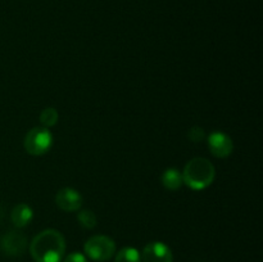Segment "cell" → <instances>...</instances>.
<instances>
[{"mask_svg":"<svg viewBox=\"0 0 263 262\" xmlns=\"http://www.w3.org/2000/svg\"><path fill=\"white\" fill-rule=\"evenodd\" d=\"M215 166L207 158L197 157L189 161L182 171V181L194 190H203L215 180Z\"/></svg>","mask_w":263,"mask_h":262,"instance_id":"obj_2","label":"cell"},{"mask_svg":"<svg viewBox=\"0 0 263 262\" xmlns=\"http://www.w3.org/2000/svg\"><path fill=\"white\" fill-rule=\"evenodd\" d=\"M174 256L168 247L161 241H152L143 249V262H172Z\"/></svg>","mask_w":263,"mask_h":262,"instance_id":"obj_7","label":"cell"},{"mask_svg":"<svg viewBox=\"0 0 263 262\" xmlns=\"http://www.w3.org/2000/svg\"><path fill=\"white\" fill-rule=\"evenodd\" d=\"M187 138L193 143H199V141H202L204 139V130L202 127H199V126H194L187 133Z\"/></svg>","mask_w":263,"mask_h":262,"instance_id":"obj_14","label":"cell"},{"mask_svg":"<svg viewBox=\"0 0 263 262\" xmlns=\"http://www.w3.org/2000/svg\"><path fill=\"white\" fill-rule=\"evenodd\" d=\"M59 115L57 112L55 108L48 107L45 109H43V112L40 113V122L44 127H51V126L55 125L58 122Z\"/></svg>","mask_w":263,"mask_h":262,"instance_id":"obj_12","label":"cell"},{"mask_svg":"<svg viewBox=\"0 0 263 262\" xmlns=\"http://www.w3.org/2000/svg\"><path fill=\"white\" fill-rule=\"evenodd\" d=\"M64 262H87L86 257L82 253H77V252H73V253L68 254L64 259Z\"/></svg>","mask_w":263,"mask_h":262,"instance_id":"obj_15","label":"cell"},{"mask_svg":"<svg viewBox=\"0 0 263 262\" xmlns=\"http://www.w3.org/2000/svg\"><path fill=\"white\" fill-rule=\"evenodd\" d=\"M32 210H31L30 205H27L26 203H21V204L15 205L13 208L12 213H10V218H12V222L14 223L17 228H23V226H27L28 223L32 220Z\"/></svg>","mask_w":263,"mask_h":262,"instance_id":"obj_9","label":"cell"},{"mask_svg":"<svg viewBox=\"0 0 263 262\" xmlns=\"http://www.w3.org/2000/svg\"><path fill=\"white\" fill-rule=\"evenodd\" d=\"M27 248V238L17 230L9 231L0 238V249L8 256H21Z\"/></svg>","mask_w":263,"mask_h":262,"instance_id":"obj_5","label":"cell"},{"mask_svg":"<svg viewBox=\"0 0 263 262\" xmlns=\"http://www.w3.org/2000/svg\"><path fill=\"white\" fill-rule=\"evenodd\" d=\"M64 252V236L54 229L41 231L30 244V253L35 262H61Z\"/></svg>","mask_w":263,"mask_h":262,"instance_id":"obj_1","label":"cell"},{"mask_svg":"<svg viewBox=\"0 0 263 262\" xmlns=\"http://www.w3.org/2000/svg\"><path fill=\"white\" fill-rule=\"evenodd\" d=\"M115 262H141V256L138 249L125 247L116 254Z\"/></svg>","mask_w":263,"mask_h":262,"instance_id":"obj_11","label":"cell"},{"mask_svg":"<svg viewBox=\"0 0 263 262\" xmlns=\"http://www.w3.org/2000/svg\"><path fill=\"white\" fill-rule=\"evenodd\" d=\"M55 203L62 211L74 212L81 208L82 197L77 190L72 189V188H63L57 193Z\"/></svg>","mask_w":263,"mask_h":262,"instance_id":"obj_8","label":"cell"},{"mask_svg":"<svg viewBox=\"0 0 263 262\" xmlns=\"http://www.w3.org/2000/svg\"><path fill=\"white\" fill-rule=\"evenodd\" d=\"M51 144H53V136L46 127L31 128L23 141L26 152L31 156H43L50 149Z\"/></svg>","mask_w":263,"mask_h":262,"instance_id":"obj_4","label":"cell"},{"mask_svg":"<svg viewBox=\"0 0 263 262\" xmlns=\"http://www.w3.org/2000/svg\"><path fill=\"white\" fill-rule=\"evenodd\" d=\"M182 182V174L176 169L166 170L162 175V184L168 190H177Z\"/></svg>","mask_w":263,"mask_h":262,"instance_id":"obj_10","label":"cell"},{"mask_svg":"<svg viewBox=\"0 0 263 262\" xmlns=\"http://www.w3.org/2000/svg\"><path fill=\"white\" fill-rule=\"evenodd\" d=\"M208 148H210L211 153L217 158H225V157L230 156L233 153L234 144L230 136L226 134L216 131L208 136Z\"/></svg>","mask_w":263,"mask_h":262,"instance_id":"obj_6","label":"cell"},{"mask_svg":"<svg viewBox=\"0 0 263 262\" xmlns=\"http://www.w3.org/2000/svg\"><path fill=\"white\" fill-rule=\"evenodd\" d=\"M77 220H79L80 225L85 229H94L97 226V216L90 210L80 211L77 215Z\"/></svg>","mask_w":263,"mask_h":262,"instance_id":"obj_13","label":"cell"},{"mask_svg":"<svg viewBox=\"0 0 263 262\" xmlns=\"http://www.w3.org/2000/svg\"><path fill=\"white\" fill-rule=\"evenodd\" d=\"M3 217H4V211H3V208L0 207V221H2Z\"/></svg>","mask_w":263,"mask_h":262,"instance_id":"obj_16","label":"cell"},{"mask_svg":"<svg viewBox=\"0 0 263 262\" xmlns=\"http://www.w3.org/2000/svg\"><path fill=\"white\" fill-rule=\"evenodd\" d=\"M85 253L89 258L98 262H105L116 253V243L112 238L105 235L91 236L85 243Z\"/></svg>","mask_w":263,"mask_h":262,"instance_id":"obj_3","label":"cell"}]
</instances>
